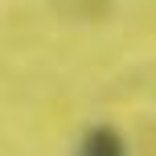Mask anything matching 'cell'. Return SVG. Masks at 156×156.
Returning a JSON list of instances; mask_svg holds the SVG:
<instances>
[{"mask_svg":"<svg viewBox=\"0 0 156 156\" xmlns=\"http://www.w3.org/2000/svg\"><path fill=\"white\" fill-rule=\"evenodd\" d=\"M78 156H127V144H123V136H119L115 127L99 123V127H90V132L82 136Z\"/></svg>","mask_w":156,"mask_h":156,"instance_id":"6da1fadb","label":"cell"}]
</instances>
